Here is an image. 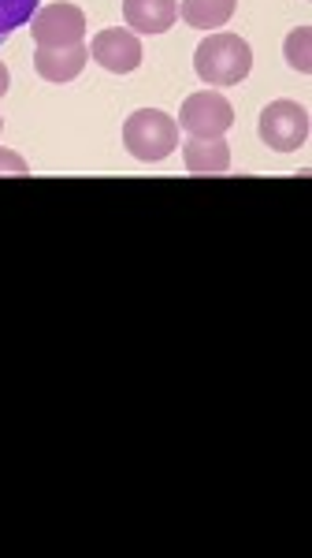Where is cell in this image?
Wrapping results in <instances>:
<instances>
[{"label": "cell", "instance_id": "obj_1", "mask_svg": "<svg viewBox=\"0 0 312 558\" xmlns=\"http://www.w3.org/2000/svg\"><path fill=\"white\" fill-rule=\"evenodd\" d=\"M249 68H253V49H249V41L227 31L209 34V38L198 45V52H194V71H198V78L216 89L238 86L249 75Z\"/></svg>", "mask_w": 312, "mask_h": 558}, {"label": "cell", "instance_id": "obj_2", "mask_svg": "<svg viewBox=\"0 0 312 558\" xmlns=\"http://www.w3.org/2000/svg\"><path fill=\"white\" fill-rule=\"evenodd\" d=\"M123 146L130 149V157L157 165V160L172 157L178 149V123L160 108H138L127 123H123Z\"/></svg>", "mask_w": 312, "mask_h": 558}, {"label": "cell", "instance_id": "obj_3", "mask_svg": "<svg viewBox=\"0 0 312 558\" xmlns=\"http://www.w3.org/2000/svg\"><path fill=\"white\" fill-rule=\"evenodd\" d=\"M178 128L190 138H223L235 128V108L216 89H201V94L186 97L178 108Z\"/></svg>", "mask_w": 312, "mask_h": 558}, {"label": "cell", "instance_id": "obj_4", "mask_svg": "<svg viewBox=\"0 0 312 558\" xmlns=\"http://www.w3.org/2000/svg\"><path fill=\"white\" fill-rule=\"evenodd\" d=\"M261 142L267 149L294 153L309 142V112L298 101H272L261 112Z\"/></svg>", "mask_w": 312, "mask_h": 558}, {"label": "cell", "instance_id": "obj_5", "mask_svg": "<svg viewBox=\"0 0 312 558\" xmlns=\"http://www.w3.org/2000/svg\"><path fill=\"white\" fill-rule=\"evenodd\" d=\"M30 34L38 45H49V49H60V45H83L86 38V15L78 4H49L41 12H34L30 20Z\"/></svg>", "mask_w": 312, "mask_h": 558}, {"label": "cell", "instance_id": "obj_6", "mask_svg": "<svg viewBox=\"0 0 312 558\" xmlns=\"http://www.w3.org/2000/svg\"><path fill=\"white\" fill-rule=\"evenodd\" d=\"M89 57L112 75H130L141 68V41L130 31H101L89 41Z\"/></svg>", "mask_w": 312, "mask_h": 558}, {"label": "cell", "instance_id": "obj_7", "mask_svg": "<svg viewBox=\"0 0 312 558\" xmlns=\"http://www.w3.org/2000/svg\"><path fill=\"white\" fill-rule=\"evenodd\" d=\"M89 60L86 45H60V49H49V45H38L34 52V71L45 78V83H71V78L83 75Z\"/></svg>", "mask_w": 312, "mask_h": 558}, {"label": "cell", "instance_id": "obj_8", "mask_svg": "<svg viewBox=\"0 0 312 558\" xmlns=\"http://www.w3.org/2000/svg\"><path fill=\"white\" fill-rule=\"evenodd\" d=\"M123 20L138 34H164L178 20L175 0H123Z\"/></svg>", "mask_w": 312, "mask_h": 558}, {"label": "cell", "instance_id": "obj_9", "mask_svg": "<svg viewBox=\"0 0 312 558\" xmlns=\"http://www.w3.org/2000/svg\"><path fill=\"white\" fill-rule=\"evenodd\" d=\"M183 160L198 175H220L230 168V146L223 138H190L183 142Z\"/></svg>", "mask_w": 312, "mask_h": 558}, {"label": "cell", "instance_id": "obj_10", "mask_svg": "<svg viewBox=\"0 0 312 558\" xmlns=\"http://www.w3.org/2000/svg\"><path fill=\"white\" fill-rule=\"evenodd\" d=\"M178 15L198 31H220L235 15V0H183Z\"/></svg>", "mask_w": 312, "mask_h": 558}, {"label": "cell", "instance_id": "obj_11", "mask_svg": "<svg viewBox=\"0 0 312 558\" xmlns=\"http://www.w3.org/2000/svg\"><path fill=\"white\" fill-rule=\"evenodd\" d=\"M34 12H38V0H0V45L30 23Z\"/></svg>", "mask_w": 312, "mask_h": 558}, {"label": "cell", "instance_id": "obj_12", "mask_svg": "<svg viewBox=\"0 0 312 558\" xmlns=\"http://www.w3.org/2000/svg\"><path fill=\"white\" fill-rule=\"evenodd\" d=\"M312 31L309 26H298V31L287 34V41H283V52H287V64L294 71H301V75H309L312 71Z\"/></svg>", "mask_w": 312, "mask_h": 558}, {"label": "cell", "instance_id": "obj_13", "mask_svg": "<svg viewBox=\"0 0 312 558\" xmlns=\"http://www.w3.org/2000/svg\"><path fill=\"white\" fill-rule=\"evenodd\" d=\"M26 172H30V165H26L20 153L0 149V175H26Z\"/></svg>", "mask_w": 312, "mask_h": 558}, {"label": "cell", "instance_id": "obj_14", "mask_svg": "<svg viewBox=\"0 0 312 558\" xmlns=\"http://www.w3.org/2000/svg\"><path fill=\"white\" fill-rule=\"evenodd\" d=\"M8 86H12V75H8V68H4V64H0V97L8 94Z\"/></svg>", "mask_w": 312, "mask_h": 558}, {"label": "cell", "instance_id": "obj_15", "mask_svg": "<svg viewBox=\"0 0 312 558\" xmlns=\"http://www.w3.org/2000/svg\"><path fill=\"white\" fill-rule=\"evenodd\" d=\"M0 131H4V120H0Z\"/></svg>", "mask_w": 312, "mask_h": 558}]
</instances>
